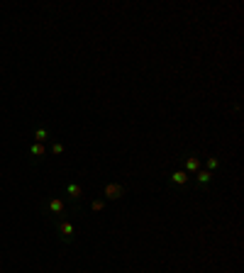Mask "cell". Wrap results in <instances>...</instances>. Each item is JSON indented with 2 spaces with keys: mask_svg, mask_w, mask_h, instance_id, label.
<instances>
[{
  "mask_svg": "<svg viewBox=\"0 0 244 273\" xmlns=\"http://www.w3.org/2000/svg\"><path fill=\"white\" fill-rule=\"evenodd\" d=\"M127 195V185L122 183H105L103 185V200L105 202H117Z\"/></svg>",
  "mask_w": 244,
  "mask_h": 273,
  "instance_id": "4",
  "label": "cell"
},
{
  "mask_svg": "<svg viewBox=\"0 0 244 273\" xmlns=\"http://www.w3.org/2000/svg\"><path fill=\"white\" fill-rule=\"evenodd\" d=\"M220 159L217 156H207L205 159V171H210V173H215V171H220Z\"/></svg>",
  "mask_w": 244,
  "mask_h": 273,
  "instance_id": "10",
  "label": "cell"
},
{
  "mask_svg": "<svg viewBox=\"0 0 244 273\" xmlns=\"http://www.w3.org/2000/svg\"><path fill=\"white\" fill-rule=\"evenodd\" d=\"M188 183H190V176H188L186 171L178 168V171H173L169 178H166V188H169V190H183Z\"/></svg>",
  "mask_w": 244,
  "mask_h": 273,
  "instance_id": "6",
  "label": "cell"
},
{
  "mask_svg": "<svg viewBox=\"0 0 244 273\" xmlns=\"http://www.w3.org/2000/svg\"><path fill=\"white\" fill-rule=\"evenodd\" d=\"M27 156H30V164L37 166L44 161V156H47V146L39 144V142H32L30 144V149H27Z\"/></svg>",
  "mask_w": 244,
  "mask_h": 273,
  "instance_id": "8",
  "label": "cell"
},
{
  "mask_svg": "<svg viewBox=\"0 0 244 273\" xmlns=\"http://www.w3.org/2000/svg\"><path fill=\"white\" fill-rule=\"evenodd\" d=\"M105 205H108V202L103 200V198H93V200H91V212H103Z\"/></svg>",
  "mask_w": 244,
  "mask_h": 273,
  "instance_id": "12",
  "label": "cell"
},
{
  "mask_svg": "<svg viewBox=\"0 0 244 273\" xmlns=\"http://www.w3.org/2000/svg\"><path fill=\"white\" fill-rule=\"evenodd\" d=\"M47 151H49V154H54V156H61V154L66 151V146L61 144V142H52V144H49V149H47Z\"/></svg>",
  "mask_w": 244,
  "mask_h": 273,
  "instance_id": "11",
  "label": "cell"
},
{
  "mask_svg": "<svg viewBox=\"0 0 244 273\" xmlns=\"http://www.w3.org/2000/svg\"><path fill=\"white\" fill-rule=\"evenodd\" d=\"M42 215L49 219V222H57V219H66L71 215V210H69V205L57 198V195H52V198H47V200L42 202Z\"/></svg>",
  "mask_w": 244,
  "mask_h": 273,
  "instance_id": "1",
  "label": "cell"
},
{
  "mask_svg": "<svg viewBox=\"0 0 244 273\" xmlns=\"http://www.w3.org/2000/svg\"><path fill=\"white\" fill-rule=\"evenodd\" d=\"M52 137V132L47 127H35V142H39V144H44L47 139Z\"/></svg>",
  "mask_w": 244,
  "mask_h": 273,
  "instance_id": "9",
  "label": "cell"
},
{
  "mask_svg": "<svg viewBox=\"0 0 244 273\" xmlns=\"http://www.w3.org/2000/svg\"><path fill=\"white\" fill-rule=\"evenodd\" d=\"M54 232H57V239L61 244H74L76 241V229H74V222L66 217V219H57L54 222Z\"/></svg>",
  "mask_w": 244,
  "mask_h": 273,
  "instance_id": "3",
  "label": "cell"
},
{
  "mask_svg": "<svg viewBox=\"0 0 244 273\" xmlns=\"http://www.w3.org/2000/svg\"><path fill=\"white\" fill-rule=\"evenodd\" d=\"M181 171H186L188 176H195L200 171V156L195 151H183L181 154Z\"/></svg>",
  "mask_w": 244,
  "mask_h": 273,
  "instance_id": "5",
  "label": "cell"
},
{
  "mask_svg": "<svg viewBox=\"0 0 244 273\" xmlns=\"http://www.w3.org/2000/svg\"><path fill=\"white\" fill-rule=\"evenodd\" d=\"M212 178H215V173H210V171H205V168H200V171L193 176V185H195V190H198V193H207L210 185H212Z\"/></svg>",
  "mask_w": 244,
  "mask_h": 273,
  "instance_id": "7",
  "label": "cell"
},
{
  "mask_svg": "<svg viewBox=\"0 0 244 273\" xmlns=\"http://www.w3.org/2000/svg\"><path fill=\"white\" fill-rule=\"evenodd\" d=\"M61 195H66L71 215H78V212H81V200H83V195H86L83 185H81V183H76V181H69L64 188H61Z\"/></svg>",
  "mask_w": 244,
  "mask_h": 273,
  "instance_id": "2",
  "label": "cell"
}]
</instances>
